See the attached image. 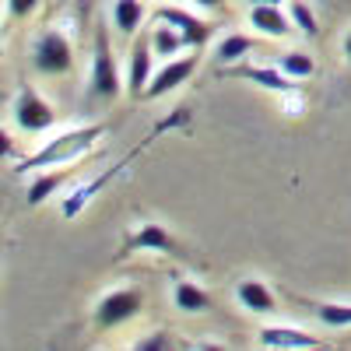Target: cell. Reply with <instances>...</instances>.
I'll use <instances>...</instances> for the list:
<instances>
[{"instance_id": "83f0119b", "label": "cell", "mask_w": 351, "mask_h": 351, "mask_svg": "<svg viewBox=\"0 0 351 351\" xmlns=\"http://www.w3.org/2000/svg\"><path fill=\"white\" fill-rule=\"evenodd\" d=\"M250 4H281V0H250Z\"/></svg>"}, {"instance_id": "8fae6325", "label": "cell", "mask_w": 351, "mask_h": 351, "mask_svg": "<svg viewBox=\"0 0 351 351\" xmlns=\"http://www.w3.org/2000/svg\"><path fill=\"white\" fill-rule=\"evenodd\" d=\"M260 344L263 348H278V351H306L316 348L319 341L306 330H291V327H263L260 330Z\"/></svg>"}, {"instance_id": "52a82bcc", "label": "cell", "mask_w": 351, "mask_h": 351, "mask_svg": "<svg viewBox=\"0 0 351 351\" xmlns=\"http://www.w3.org/2000/svg\"><path fill=\"white\" fill-rule=\"evenodd\" d=\"M155 18L176 25V28H180V36H183V43L193 46V49H200L204 43L211 39V25H208V21H200V18H193V14H186V11H180V8H172V4L158 8Z\"/></svg>"}, {"instance_id": "603a6c76", "label": "cell", "mask_w": 351, "mask_h": 351, "mask_svg": "<svg viewBox=\"0 0 351 351\" xmlns=\"http://www.w3.org/2000/svg\"><path fill=\"white\" fill-rule=\"evenodd\" d=\"M39 8V0H8V14L11 18H25Z\"/></svg>"}, {"instance_id": "8992f818", "label": "cell", "mask_w": 351, "mask_h": 351, "mask_svg": "<svg viewBox=\"0 0 351 351\" xmlns=\"http://www.w3.org/2000/svg\"><path fill=\"white\" fill-rule=\"evenodd\" d=\"M197 71V56H172L169 64H162V71H155L152 84H148V92H144V99H158L165 92H172V88H180L190 74Z\"/></svg>"}, {"instance_id": "7a4b0ae2", "label": "cell", "mask_w": 351, "mask_h": 351, "mask_svg": "<svg viewBox=\"0 0 351 351\" xmlns=\"http://www.w3.org/2000/svg\"><path fill=\"white\" fill-rule=\"evenodd\" d=\"M32 64L36 71L43 74H67L74 67V49L67 43L64 32H56V28H49V32H43L36 39V49H32Z\"/></svg>"}, {"instance_id": "e0dca14e", "label": "cell", "mask_w": 351, "mask_h": 351, "mask_svg": "<svg viewBox=\"0 0 351 351\" xmlns=\"http://www.w3.org/2000/svg\"><path fill=\"white\" fill-rule=\"evenodd\" d=\"M112 21H116V28H120L123 36H134L141 28V21H144V4L141 0H116Z\"/></svg>"}, {"instance_id": "5b68a950", "label": "cell", "mask_w": 351, "mask_h": 351, "mask_svg": "<svg viewBox=\"0 0 351 351\" xmlns=\"http://www.w3.org/2000/svg\"><path fill=\"white\" fill-rule=\"evenodd\" d=\"M92 92H95V95H102V99L120 95V71H116V60H112V49H109L106 36H99V43H95V60H92Z\"/></svg>"}, {"instance_id": "9c48e42d", "label": "cell", "mask_w": 351, "mask_h": 351, "mask_svg": "<svg viewBox=\"0 0 351 351\" xmlns=\"http://www.w3.org/2000/svg\"><path fill=\"white\" fill-rule=\"evenodd\" d=\"M232 74L243 77V81H256V84L267 88V92H278V95H295L299 92V81H291L281 67H232Z\"/></svg>"}, {"instance_id": "d6986e66", "label": "cell", "mask_w": 351, "mask_h": 351, "mask_svg": "<svg viewBox=\"0 0 351 351\" xmlns=\"http://www.w3.org/2000/svg\"><path fill=\"white\" fill-rule=\"evenodd\" d=\"M288 18H291V25H295L306 39H316L319 21H316V14H313V8L306 4V0H291V4H288Z\"/></svg>"}, {"instance_id": "ac0fdd59", "label": "cell", "mask_w": 351, "mask_h": 351, "mask_svg": "<svg viewBox=\"0 0 351 351\" xmlns=\"http://www.w3.org/2000/svg\"><path fill=\"white\" fill-rule=\"evenodd\" d=\"M60 183H64V176H56L53 169L46 172H39L36 176V180H32V186H28V193H25V204H28V208H39V204L46 200V197H53L56 190H60Z\"/></svg>"}, {"instance_id": "277c9868", "label": "cell", "mask_w": 351, "mask_h": 351, "mask_svg": "<svg viewBox=\"0 0 351 351\" xmlns=\"http://www.w3.org/2000/svg\"><path fill=\"white\" fill-rule=\"evenodd\" d=\"M141 291L137 288H116V291H109V295L99 302V309H95V324L102 327V330H109V327H120V324H127V319H134L137 313H141Z\"/></svg>"}, {"instance_id": "4316f807", "label": "cell", "mask_w": 351, "mask_h": 351, "mask_svg": "<svg viewBox=\"0 0 351 351\" xmlns=\"http://www.w3.org/2000/svg\"><path fill=\"white\" fill-rule=\"evenodd\" d=\"M344 56L351 60V32H348V39H344Z\"/></svg>"}, {"instance_id": "ffe728a7", "label": "cell", "mask_w": 351, "mask_h": 351, "mask_svg": "<svg viewBox=\"0 0 351 351\" xmlns=\"http://www.w3.org/2000/svg\"><path fill=\"white\" fill-rule=\"evenodd\" d=\"M278 67H281L291 81H306V77L316 74V64H313L309 53H285L281 60H278Z\"/></svg>"}, {"instance_id": "5bb4252c", "label": "cell", "mask_w": 351, "mask_h": 351, "mask_svg": "<svg viewBox=\"0 0 351 351\" xmlns=\"http://www.w3.org/2000/svg\"><path fill=\"white\" fill-rule=\"evenodd\" d=\"M120 169H123V165H116V169H109V172L102 176V180H95V183H84V186H77L74 193H67V197H64V208H60V211H64V218H77V215L84 211V204L92 200V197H95V193H99V190H102V186H106V183L112 180V176L120 172Z\"/></svg>"}, {"instance_id": "484cf974", "label": "cell", "mask_w": 351, "mask_h": 351, "mask_svg": "<svg viewBox=\"0 0 351 351\" xmlns=\"http://www.w3.org/2000/svg\"><path fill=\"white\" fill-rule=\"evenodd\" d=\"M0 144H4V155H14V144H11V134H4V141H0Z\"/></svg>"}, {"instance_id": "cb8c5ba5", "label": "cell", "mask_w": 351, "mask_h": 351, "mask_svg": "<svg viewBox=\"0 0 351 351\" xmlns=\"http://www.w3.org/2000/svg\"><path fill=\"white\" fill-rule=\"evenodd\" d=\"M134 348H137V351H162V348H169V337H165V334H152V337L137 341Z\"/></svg>"}, {"instance_id": "7c38bea8", "label": "cell", "mask_w": 351, "mask_h": 351, "mask_svg": "<svg viewBox=\"0 0 351 351\" xmlns=\"http://www.w3.org/2000/svg\"><path fill=\"white\" fill-rule=\"evenodd\" d=\"M236 299H239V306H246L250 313H274V309H278L271 288L263 285V281H239V285H236Z\"/></svg>"}, {"instance_id": "6da1fadb", "label": "cell", "mask_w": 351, "mask_h": 351, "mask_svg": "<svg viewBox=\"0 0 351 351\" xmlns=\"http://www.w3.org/2000/svg\"><path fill=\"white\" fill-rule=\"evenodd\" d=\"M102 134H106V127L95 123V127H77V130H67V134H60V137H53L49 144H43L32 158L18 162V176H21V172H43V169H53V165L74 162L77 155L92 152L95 141H99Z\"/></svg>"}, {"instance_id": "2e32d148", "label": "cell", "mask_w": 351, "mask_h": 351, "mask_svg": "<svg viewBox=\"0 0 351 351\" xmlns=\"http://www.w3.org/2000/svg\"><path fill=\"white\" fill-rule=\"evenodd\" d=\"M172 302H176V309H183V313H200V309L211 306L208 291H204L200 285H193V281H180V285H176L172 288Z\"/></svg>"}, {"instance_id": "3957f363", "label": "cell", "mask_w": 351, "mask_h": 351, "mask_svg": "<svg viewBox=\"0 0 351 351\" xmlns=\"http://www.w3.org/2000/svg\"><path fill=\"white\" fill-rule=\"evenodd\" d=\"M14 123L25 134H43L56 123V112H53L49 102H43V95L36 88H21V95L14 102Z\"/></svg>"}, {"instance_id": "44dd1931", "label": "cell", "mask_w": 351, "mask_h": 351, "mask_svg": "<svg viewBox=\"0 0 351 351\" xmlns=\"http://www.w3.org/2000/svg\"><path fill=\"white\" fill-rule=\"evenodd\" d=\"M253 49V39L250 36H239V32H228L218 46V64H236Z\"/></svg>"}, {"instance_id": "4fadbf2b", "label": "cell", "mask_w": 351, "mask_h": 351, "mask_svg": "<svg viewBox=\"0 0 351 351\" xmlns=\"http://www.w3.org/2000/svg\"><path fill=\"white\" fill-rule=\"evenodd\" d=\"M148 39H152L155 56H162V60H172V56L186 46V43H183V36H180V28L169 25V21H158V25L152 28V32H148Z\"/></svg>"}, {"instance_id": "9a60e30c", "label": "cell", "mask_w": 351, "mask_h": 351, "mask_svg": "<svg viewBox=\"0 0 351 351\" xmlns=\"http://www.w3.org/2000/svg\"><path fill=\"white\" fill-rule=\"evenodd\" d=\"M130 250H155V253H169L172 250V236H169V228L165 225H141L130 243Z\"/></svg>"}, {"instance_id": "30bf717a", "label": "cell", "mask_w": 351, "mask_h": 351, "mask_svg": "<svg viewBox=\"0 0 351 351\" xmlns=\"http://www.w3.org/2000/svg\"><path fill=\"white\" fill-rule=\"evenodd\" d=\"M250 21H253L256 32H263V36H274V39L291 36V28H295V25H291V18H288L278 4H253Z\"/></svg>"}, {"instance_id": "ba28073f", "label": "cell", "mask_w": 351, "mask_h": 351, "mask_svg": "<svg viewBox=\"0 0 351 351\" xmlns=\"http://www.w3.org/2000/svg\"><path fill=\"white\" fill-rule=\"evenodd\" d=\"M152 56H155V49H152V39H141V43H134V49H130V67H127V88L130 92H148V84H152Z\"/></svg>"}, {"instance_id": "7402d4cb", "label": "cell", "mask_w": 351, "mask_h": 351, "mask_svg": "<svg viewBox=\"0 0 351 351\" xmlns=\"http://www.w3.org/2000/svg\"><path fill=\"white\" fill-rule=\"evenodd\" d=\"M319 319H324L327 327H351V306L327 302V306H319Z\"/></svg>"}, {"instance_id": "d4e9b609", "label": "cell", "mask_w": 351, "mask_h": 351, "mask_svg": "<svg viewBox=\"0 0 351 351\" xmlns=\"http://www.w3.org/2000/svg\"><path fill=\"white\" fill-rule=\"evenodd\" d=\"M193 4H200V8H221L225 0H193Z\"/></svg>"}]
</instances>
